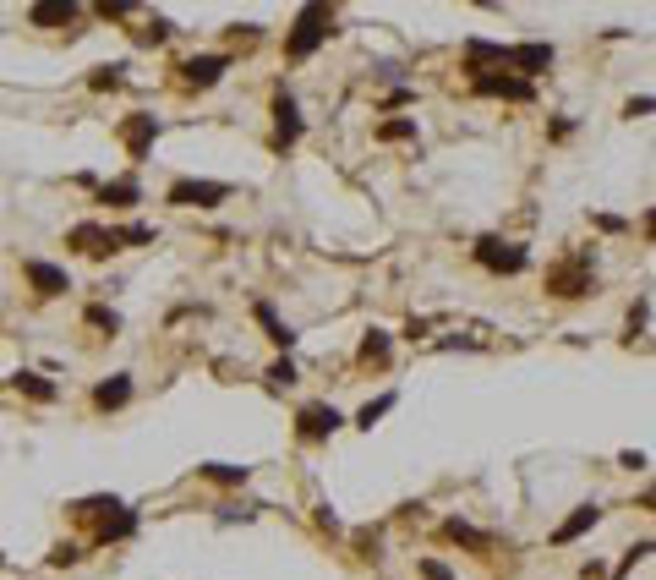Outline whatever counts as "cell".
Listing matches in <instances>:
<instances>
[{"mask_svg": "<svg viewBox=\"0 0 656 580\" xmlns=\"http://www.w3.org/2000/svg\"><path fill=\"white\" fill-rule=\"evenodd\" d=\"M328 33H334V6H301L285 33V55L290 61H307V55H318L328 44Z\"/></svg>", "mask_w": 656, "mask_h": 580, "instance_id": "cell-1", "label": "cell"}, {"mask_svg": "<svg viewBox=\"0 0 656 580\" xmlns=\"http://www.w3.org/2000/svg\"><path fill=\"white\" fill-rule=\"evenodd\" d=\"M596 290V252H569V258H558L553 269H547V296L558 301H580Z\"/></svg>", "mask_w": 656, "mask_h": 580, "instance_id": "cell-2", "label": "cell"}, {"mask_svg": "<svg viewBox=\"0 0 656 580\" xmlns=\"http://www.w3.org/2000/svg\"><path fill=\"white\" fill-rule=\"evenodd\" d=\"M471 258L482 263L487 274H525V269H531V252L514 247V241H503V236H482L471 247Z\"/></svg>", "mask_w": 656, "mask_h": 580, "instance_id": "cell-3", "label": "cell"}, {"mask_svg": "<svg viewBox=\"0 0 656 580\" xmlns=\"http://www.w3.org/2000/svg\"><path fill=\"white\" fill-rule=\"evenodd\" d=\"M164 203H170V208H219V203H230V181H197V176H181V181H170Z\"/></svg>", "mask_w": 656, "mask_h": 580, "instance_id": "cell-4", "label": "cell"}, {"mask_svg": "<svg viewBox=\"0 0 656 580\" xmlns=\"http://www.w3.org/2000/svg\"><path fill=\"white\" fill-rule=\"evenodd\" d=\"M339 427H345V416H339L328 400L301 405V411H296V438H301V444H328V438H334Z\"/></svg>", "mask_w": 656, "mask_h": 580, "instance_id": "cell-5", "label": "cell"}, {"mask_svg": "<svg viewBox=\"0 0 656 580\" xmlns=\"http://www.w3.org/2000/svg\"><path fill=\"white\" fill-rule=\"evenodd\" d=\"M301 132H307V121H301V104L290 88H274V148L285 154V148L301 143Z\"/></svg>", "mask_w": 656, "mask_h": 580, "instance_id": "cell-6", "label": "cell"}, {"mask_svg": "<svg viewBox=\"0 0 656 580\" xmlns=\"http://www.w3.org/2000/svg\"><path fill=\"white\" fill-rule=\"evenodd\" d=\"M471 88H476L482 99H514V104H531V99H536V83L514 77L509 66H503V72H487V77H471Z\"/></svg>", "mask_w": 656, "mask_h": 580, "instance_id": "cell-7", "label": "cell"}, {"mask_svg": "<svg viewBox=\"0 0 656 580\" xmlns=\"http://www.w3.org/2000/svg\"><path fill=\"white\" fill-rule=\"evenodd\" d=\"M553 61H558V50L553 44H509V72L514 77H525V83H536L542 72H553Z\"/></svg>", "mask_w": 656, "mask_h": 580, "instance_id": "cell-8", "label": "cell"}, {"mask_svg": "<svg viewBox=\"0 0 656 580\" xmlns=\"http://www.w3.org/2000/svg\"><path fill=\"white\" fill-rule=\"evenodd\" d=\"M66 247H77L82 258H110V252H121V236L88 219V225H72V230H66Z\"/></svg>", "mask_w": 656, "mask_h": 580, "instance_id": "cell-9", "label": "cell"}, {"mask_svg": "<svg viewBox=\"0 0 656 580\" xmlns=\"http://www.w3.org/2000/svg\"><path fill=\"white\" fill-rule=\"evenodd\" d=\"M121 143H126V154H132V159H148V154H154V143H159V121L148 110L126 115V121H121Z\"/></svg>", "mask_w": 656, "mask_h": 580, "instance_id": "cell-10", "label": "cell"}, {"mask_svg": "<svg viewBox=\"0 0 656 580\" xmlns=\"http://www.w3.org/2000/svg\"><path fill=\"white\" fill-rule=\"evenodd\" d=\"M126 537H137V509H126V504H110L99 515V531H93V548H115V542H126Z\"/></svg>", "mask_w": 656, "mask_h": 580, "instance_id": "cell-11", "label": "cell"}, {"mask_svg": "<svg viewBox=\"0 0 656 580\" xmlns=\"http://www.w3.org/2000/svg\"><path fill=\"white\" fill-rule=\"evenodd\" d=\"M22 274H28V285L39 290L44 301H50V296H66V290H72V274H66L61 263H44V258H22Z\"/></svg>", "mask_w": 656, "mask_h": 580, "instance_id": "cell-12", "label": "cell"}, {"mask_svg": "<svg viewBox=\"0 0 656 580\" xmlns=\"http://www.w3.org/2000/svg\"><path fill=\"white\" fill-rule=\"evenodd\" d=\"M252 318H257V329H263V340L274 345L279 356H290V345H296V329H290V323L274 312V301H257V307H252Z\"/></svg>", "mask_w": 656, "mask_h": 580, "instance_id": "cell-13", "label": "cell"}, {"mask_svg": "<svg viewBox=\"0 0 656 580\" xmlns=\"http://www.w3.org/2000/svg\"><path fill=\"white\" fill-rule=\"evenodd\" d=\"M225 72H230V55H192V61H181V83L186 88H214Z\"/></svg>", "mask_w": 656, "mask_h": 580, "instance_id": "cell-14", "label": "cell"}, {"mask_svg": "<svg viewBox=\"0 0 656 580\" xmlns=\"http://www.w3.org/2000/svg\"><path fill=\"white\" fill-rule=\"evenodd\" d=\"M602 526V504H580L569 520H558V531H553V548H569V542H580L585 531H596Z\"/></svg>", "mask_w": 656, "mask_h": 580, "instance_id": "cell-15", "label": "cell"}, {"mask_svg": "<svg viewBox=\"0 0 656 580\" xmlns=\"http://www.w3.org/2000/svg\"><path fill=\"white\" fill-rule=\"evenodd\" d=\"M438 531H443V542H454V548H465V553H487V548H492L487 531H476L471 520H460V515H449Z\"/></svg>", "mask_w": 656, "mask_h": 580, "instance_id": "cell-16", "label": "cell"}, {"mask_svg": "<svg viewBox=\"0 0 656 580\" xmlns=\"http://www.w3.org/2000/svg\"><path fill=\"white\" fill-rule=\"evenodd\" d=\"M132 400V373H115L104 384H93V411H121Z\"/></svg>", "mask_w": 656, "mask_h": 580, "instance_id": "cell-17", "label": "cell"}, {"mask_svg": "<svg viewBox=\"0 0 656 580\" xmlns=\"http://www.w3.org/2000/svg\"><path fill=\"white\" fill-rule=\"evenodd\" d=\"M99 203H104V208H137V203H143V187H137L132 176H121V181H99Z\"/></svg>", "mask_w": 656, "mask_h": 580, "instance_id": "cell-18", "label": "cell"}, {"mask_svg": "<svg viewBox=\"0 0 656 580\" xmlns=\"http://www.w3.org/2000/svg\"><path fill=\"white\" fill-rule=\"evenodd\" d=\"M389 351H394L389 329H367V334H361V345H356V362L361 367H383V362H389Z\"/></svg>", "mask_w": 656, "mask_h": 580, "instance_id": "cell-19", "label": "cell"}, {"mask_svg": "<svg viewBox=\"0 0 656 580\" xmlns=\"http://www.w3.org/2000/svg\"><path fill=\"white\" fill-rule=\"evenodd\" d=\"M33 28H61V22H77V6L72 0H39V6L28 11Z\"/></svg>", "mask_w": 656, "mask_h": 580, "instance_id": "cell-20", "label": "cell"}, {"mask_svg": "<svg viewBox=\"0 0 656 580\" xmlns=\"http://www.w3.org/2000/svg\"><path fill=\"white\" fill-rule=\"evenodd\" d=\"M197 477L214 482V487H246V482H252V466H225V460H208V466H197Z\"/></svg>", "mask_w": 656, "mask_h": 580, "instance_id": "cell-21", "label": "cell"}, {"mask_svg": "<svg viewBox=\"0 0 656 580\" xmlns=\"http://www.w3.org/2000/svg\"><path fill=\"white\" fill-rule=\"evenodd\" d=\"M11 389H17V394H28V400H39V405L61 400V384H50L44 373H17V378H11Z\"/></svg>", "mask_w": 656, "mask_h": 580, "instance_id": "cell-22", "label": "cell"}, {"mask_svg": "<svg viewBox=\"0 0 656 580\" xmlns=\"http://www.w3.org/2000/svg\"><path fill=\"white\" fill-rule=\"evenodd\" d=\"M394 405H400V394H378V400H367V405H361V411H356V416H350V422H356V427H361V433H372V427H378V422H383V416H389V411H394Z\"/></svg>", "mask_w": 656, "mask_h": 580, "instance_id": "cell-23", "label": "cell"}, {"mask_svg": "<svg viewBox=\"0 0 656 580\" xmlns=\"http://www.w3.org/2000/svg\"><path fill=\"white\" fill-rule=\"evenodd\" d=\"M121 83H126V61H115V66H93V77H88L93 94H110V88H121Z\"/></svg>", "mask_w": 656, "mask_h": 580, "instance_id": "cell-24", "label": "cell"}, {"mask_svg": "<svg viewBox=\"0 0 656 580\" xmlns=\"http://www.w3.org/2000/svg\"><path fill=\"white\" fill-rule=\"evenodd\" d=\"M82 318H88L99 334H121V312H115V307H104V301H93V307L82 312Z\"/></svg>", "mask_w": 656, "mask_h": 580, "instance_id": "cell-25", "label": "cell"}, {"mask_svg": "<svg viewBox=\"0 0 656 580\" xmlns=\"http://www.w3.org/2000/svg\"><path fill=\"white\" fill-rule=\"evenodd\" d=\"M115 236H121V247H154L159 230H154V225H121Z\"/></svg>", "mask_w": 656, "mask_h": 580, "instance_id": "cell-26", "label": "cell"}, {"mask_svg": "<svg viewBox=\"0 0 656 580\" xmlns=\"http://www.w3.org/2000/svg\"><path fill=\"white\" fill-rule=\"evenodd\" d=\"M268 384H274V389H290V384H301L296 362H290V356H279V362H268Z\"/></svg>", "mask_w": 656, "mask_h": 580, "instance_id": "cell-27", "label": "cell"}, {"mask_svg": "<svg viewBox=\"0 0 656 580\" xmlns=\"http://www.w3.org/2000/svg\"><path fill=\"white\" fill-rule=\"evenodd\" d=\"M378 137L383 143H416V121H383Z\"/></svg>", "mask_w": 656, "mask_h": 580, "instance_id": "cell-28", "label": "cell"}, {"mask_svg": "<svg viewBox=\"0 0 656 580\" xmlns=\"http://www.w3.org/2000/svg\"><path fill=\"white\" fill-rule=\"evenodd\" d=\"M82 559V548H77V542H55V548H50V559H44V564H50V570H66V564H77Z\"/></svg>", "mask_w": 656, "mask_h": 580, "instance_id": "cell-29", "label": "cell"}, {"mask_svg": "<svg viewBox=\"0 0 656 580\" xmlns=\"http://www.w3.org/2000/svg\"><path fill=\"white\" fill-rule=\"evenodd\" d=\"M416 575H421V580H460L443 559H416Z\"/></svg>", "mask_w": 656, "mask_h": 580, "instance_id": "cell-30", "label": "cell"}, {"mask_svg": "<svg viewBox=\"0 0 656 580\" xmlns=\"http://www.w3.org/2000/svg\"><path fill=\"white\" fill-rule=\"evenodd\" d=\"M137 39H143V44H164V39H170V22H164V17H154L143 33H137Z\"/></svg>", "mask_w": 656, "mask_h": 580, "instance_id": "cell-31", "label": "cell"}, {"mask_svg": "<svg viewBox=\"0 0 656 580\" xmlns=\"http://www.w3.org/2000/svg\"><path fill=\"white\" fill-rule=\"evenodd\" d=\"M646 318H651V307H646V301H635V307H629V323H624V329H629V340H635V334L646 329Z\"/></svg>", "mask_w": 656, "mask_h": 580, "instance_id": "cell-32", "label": "cell"}, {"mask_svg": "<svg viewBox=\"0 0 656 580\" xmlns=\"http://www.w3.org/2000/svg\"><path fill=\"white\" fill-rule=\"evenodd\" d=\"M656 110V94H640V99H624V115L635 121V115H651Z\"/></svg>", "mask_w": 656, "mask_h": 580, "instance_id": "cell-33", "label": "cell"}, {"mask_svg": "<svg viewBox=\"0 0 656 580\" xmlns=\"http://www.w3.org/2000/svg\"><path fill=\"white\" fill-rule=\"evenodd\" d=\"M318 531H328V537H339V531H345V526H339V515H334L328 504H318Z\"/></svg>", "mask_w": 656, "mask_h": 580, "instance_id": "cell-34", "label": "cell"}, {"mask_svg": "<svg viewBox=\"0 0 656 580\" xmlns=\"http://www.w3.org/2000/svg\"><path fill=\"white\" fill-rule=\"evenodd\" d=\"M580 575H585V580H613V570H607L602 559H585V564H580Z\"/></svg>", "mask_w": 656, "mask_h": 580, "instance_id": "cell-35", "label": "cell"}, {"mask_svg": "<svg viewBox=\"0 0 656 580\" xmlns=\"http://www.w3.org/2000/svg\"><path fill=\"white\" fill-rule=\"evenodd\" d=\"M547 137H553V143H564V137H574V121H569V115H558V121L547 126Z\"/></svg>", "mask_w": 656, "mask_h": 580, "instance_id": "cell-36", "label": "cell"}, {"mask_svg": "<svg viewBox=\"0 0 656 580\" xmlns=\"http://www.w3.org/2000/svg\"><path fill=\"white\" fill-rule=\"evenodd\" d=\"M618 466H624V471H646V455H640V449H624V455H618Z\"/></svg>", "mask_w": 656, "mask_h": 580, "instance_id": "cell-37", "label": "cell"}, {"mask_svg": "<svg viewBox=\"0 0 656 580\" xmlns=\"http://www.w3.org/2000/svg\"><path fill=\"white\" fill-rule=\"evenodd\" d=\"M629 219H618V214H596V230H624Z\"/></svg>", "mask_w": 656, "mask_h": 580, "instance_id": "cell-38", "label": "cell"}, {"mask_svg": "<svg viewBox=\"0 0 656 580\" xmlns=\"http://www.w3.org/2000/svg\"><path fill=\"white\" fill-rule=\"evenodd\" d=\"M635 509H651V515H656V487H646V493L635 498Z\"/></svg>", "mask_w": 656, "mask_h": 580, "instance_id": "cell-39", "label": "cell"}, {"mask_svg": "<svg viewBox=\"0 0 656 580\" xmlns=\"http://www.w3.org/2000/svg\"><path fill=\"white\" fill-rule=\"evenodd\" d=\"M646 236H656V208H651V214H646Z\"/></svg>", "mask_w": 656, "mask_h": 580, "instance_id": "cell-40", "label": "cell"}, {"mask_svg": "<svg viewBox=\"0 0 656 580\" xmlns=\"http://www.w3.org/2000/svg\"><path fill=\"white\" fill-rule=\"evenodd\" d=\"M0 570H6V553H0Z\"/></svg>", "mask_w": 656, "mask_h": 580, "instance_id": "cell-41", "label": "cell"}]
</instances>
